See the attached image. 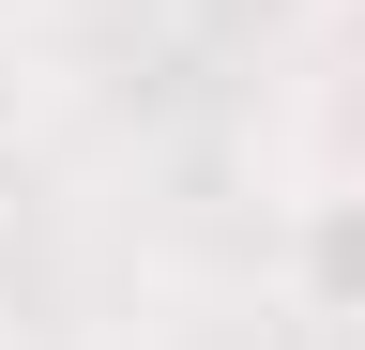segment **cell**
<instances>
[{
    "instance_id": "obj_1",
    "label": "cell",
    "mask_w": 365,
    "mask_h": 350,
    "mask_svg": "<svg viewBox=\"0 0 365 350\" xmlns=\"http://www.w3.org/2000/svg\"><path fill=\"white\" fill-rule=\"evenodd\" d=\"M274 274H289V304L319 335H365V183H319L289 213V244H274Z\"/></svg>"
}]
</instances>
